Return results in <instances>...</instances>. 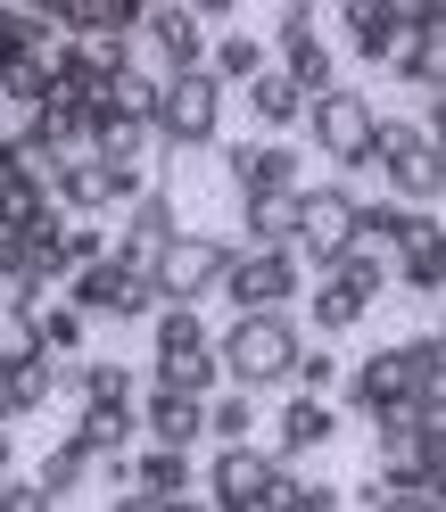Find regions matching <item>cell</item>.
<instances>
[{
  "label": "cell",
  "instance_id": "22",
  "mask_svg": "<svg viewBox=\"0 0 446 512\" xmlns=\"http://www.w3.org/2000/svg\"><path fill=\"white\" fill-rule=\"evenodd\" d=\"M273 67L265 58V34H248V25H223V34H207V75L223 83V91H248Z\"/></svg>",
  "mask_w": 446,
  "mask_h": 512
},
{
  "label": "cell",
  "instance_id": "30",
  "mask_svg": "<svg viewBox=\"0 0 446 512\" xmlns=\"http://www.w3.org/2000/svg\"><path fill=\"white\" fill-rule=\"evenodd\" d=\"M25 50H58V25H50L42 9L0 0V67H9V58H25Z\"/></svg>",
  "mask_w": 446,
  "mask_h": 512
},
{
  "label": "cell",
  "instance_id": "6",
  "mask_svg": "<svg viewBox=\"0 0 446 512\" xmlns=\"http://www.w3.org/2000/svg\"><path fill=\"white\" fill-rule=\"evenodd\" d=\"M290 463H273L265 446H207V471H199V504L207 512H265L281 488H290Z\"/></svg>",
  "mask_w": 446,
  "mask_h": 512
},
{
  "label": "cell",
  "instance_id": "18",
  "mask_svg": "<svg viewBox=\"0 0 446 512\" xmlns=\"http://www.w3.org/2000/svg\"><path fill=\"white\" fill-rule=\"evenodd\" d=\"M389 290H413L422 306H438V290H446V223L438 215H422V232L389 256Z\"/></svg>",
  "mask_w": 446,
  "mask_h": 512
},
{
  "label": "cell",
  "instance_id": "35",
  "mask_svg": "<svg viewBox=\"0 0 446 512\" xmlns=\"http://www.w3.org/2000/svg\"><path fill=\"white\" fill-rule=\"evenodd\" d=\"M339 372H347V364L331 356L323 339H314V347H298V364H290V397H331V389H339Z\"/></svg>",
  "mask_w": 446,
  "mask_h": 512
},
{
  "label": "cell",
  "instance_id": "3",
  "mask_svg": "<svg viewBox=\"0 0 446 512\" xmlns=\"http://www.w3.org/2000/svg\"><path fill=\"white\" fill-rule=\"evenodd\" d=\"M364 174L389 182L380 199H397V207H438V190H446V149H438L413 116H380V124H372V149H364Z\"/></svg>",
  "mask_w": 446,
  "mask_h": 512
},
{
  "label": "cell",
  "instance_id": "40",
  "mask_svg": "<svg viewBox=\"0 0 446 512\" xmlns=\"http://www.w3.org/2000/svg\"><path fill=\"white\" fill-rule=\"evenodd\" d=\"M108 512H157L149 496H133V488H124V496H108Z\"/></svg>",
  "mask_w": 446,
  "mask_h": 512
},
{
  "label": "cell",
  "instance_id": "32",
  "mask_svg": "<svg viewBox=\"0 0 446 512\" xmlns=\"http://www.w3.org/2000/svg\"><path fill=\"white\" fill-rule=\"evenodd\" d=\"M83 479H91V455H83V446H75V438H58V446H50V455L34 463V488H42L50 504H67V496L83 488Z\"/></svg>",
  "mask_w": 446,
  "mask_h": 512
},
{
  "label": "cell",
  "instance_id": "26",
  "mask_svg": "<svg viewBox=\"0 0 446 512\" xmlns=\"http://www.w3.org/2000/svg\"><path fill=\"white\" fill-rule=\"evenodd\" d=\"M290 240H298V190H290V199H248L240 207V248L290 256Z\"/></svg>",
  "mask_w": 446,
  "mask_h": 512
},
{
  "label": "cell",
  "instance_id": "37",
  "mask_svg": "<svg viewBox=\"0 0 446 512\" xmlns=\"http://www.w3.org/2000/svg\"><path fill=\"white\" fill-rule=\"evenodd\" d=\"M0 512H58V504L34 488V471H9L0 479Z\"/></svg>",
  "mask_w": 446,
  "mask_h": 512
},
{
  "label": "cell",
  "instance_id": "14",
  "mask_svg": "<svg viewBox=\"0 0 446 512\" xmlns=\"http://www.w3.org/2000/svg\"><path fill=\"white\" fill-rule=\"evenodd\" d=\"M174 232H182V199H174L166 182H149L141 199L124 207V232H108V256H116V265H133V273H149Z\"/></svg>",
  "mask_w": 446,
  "mask_h": 512
},
{
  "label": "cell",
  "instance_id": "29",
  "mask_svg": "<svg viewBox=\"0 0 446 512\" xmlns=\"http://www.w3.org/2000/svg\"><path fill=\"white\" fill-rule=\"evenodd\" d=\"M314 281H331V290H347L356 306H372L380 290H389V256H372V248H347V256H331Z\"/></svg>",
  "mask_w": 446,
  "mask_h": 512
},
{
  "label": "cell",
  "instance_id": "34",
  "mask_svg": "<svg viewBox=\"0 0 446 512\" xmlns=\"http://www.w3.org/2000/svg\"><path fill=\"white\" fill-rule=\"evenodd\" d=\"M100 108L124 116V124H149V116H157V75H149V67H124V75L100 91Z\"/></svg>",
  "mask_w": 446,
  "mask_h": 512
},
{
  "label": "cell",
  "instance_id": "4",
  "mask_svg": "<svg viewBox=\"0 0 446 512\" xmlns=\"http://www.w3.org/2000/svg\"><path fill=\"white\" fill-rule=\"evenodd\" d=\"M306 133H314V157H331V182H356L364 174V149H372V124H380V100L356 83H331L306 100Z\"/></svg>",
  "mask_w": 446,
  "mask_h": 512
},
{
  "label": "cell",
  "instance_id": "33",
  "mask_svg": "<svg viewBox=\"0 0 446 512\" xmlns=\"http://www.w3.org/2000/svg\"><path fill=\"white\" fill-rule=\"evenodd\" d=\"M50 256H58V281H75L83 265H100V256H108V223H58Z\"/></svg>",
  "mask_w": 446,
  "mask_h": 512
},
{
  "label": "cell",
  "instance_id": "17",
  "mask_svg": "<svg viewBox=\"0 0 446 512\" xmlns=\"http://www.w3.org/2000/svg\"><path fill=\"white\" fill-rule=\"evenodd\" d=\"M331 438H339L331 397H281V413H273V446H265V455L298 471V455H314V446H331Z\"/></svg>",
  "mask_w": 446,
  "mask_h": 512
},
{
  "label": "cell",
  "instance_id": "25",
  "mask_svg": "<svg viewBox=\"0 0 446 512\" xmlns=\"http://www.w3.org/2000/svg\"><path fill=\"white\" fill-rule=\"evenodd\" d=\"M34 347H42V364H83L91 323H83L67 298H42V306H34Z\"/></svg>",
  "mask_w": 446,
  "mask_h": 512
},
{
  "label": "cell",
  "instance_id": "31",
  "mask_svg": "<svg viewBox=\"0 0 446 512\" xmlns=\"http://www.w3.org/2000/svg\"><path fill=\"white\" fill-rule=\"evenodd\" d=\"M364 314L372 306H356V298H347V290H331V281H314V290H306V323H314V339H347V331H356L364 323Z\"/></svg>",
  "mask_w": 446,
  "mask_h": 512
},
{
  "label": "cell",
  "instance_id": "8",
  "mask_svg": "<svg viewBox=\"0 0 446 512\" xmlns=\"http://www.w3.org/2000/svg\"><path fill=\"white\" fill-rule=\"evenodd\" d=\"M347 248H356V190L347 182H306L298 190V240H290L298 273H323Z\"/></svg>",
  "mask_w": 446,
  "mask_h": 512
},
{
  "label": "cell",
  "instance_id": "2",
  "mask_svg": "<svg viewBox=\"0 0 446 512\" xmlns=\"http://www.w3.org/2000/svg\"><path fill=\"white\" fill-rule=\"evenodd\" d=\"M149 389H174V397H215L223 372H215V331L199 306H157L149 314Z\"/></svg>",
  "mask_w": 446,
  "mask_h": 512
},
{
  "label": "cell",
  "instance_id": "36",
  "mask_svg": "<svg viewBox=\"0 0 446 512\" xmlns=\"http://www.w3.org/2000/svg\"><path fill=\"white\" fill-rule=\"evenodd\" d=\"M42 347H34V314L0 298V372H17V364H34Z\"/></svg>",
  "mask_w": 446,
  "mask_h": 512
},
{
  "label": "cell",
  "instance_id": "9",
  "mask_svg": "<svg viewBox=\"0 0 446 512\" xmlns=\"http://www.w3.org/2000/svg\"><path fill=\"white\" fill-rule=\"evenodd\" d=\"M133 58L166 83V75H199L207 67V25L190 0H157V9H141V34H133Z\"/></svg>",
  "mask_w": 446,
  "mask_h": 512
},
{
  "label": "cell",
  "instance_id": "16",
  "mask_svg": "<svg viewBox=\"0 0 446 512\" xmlns=\"http://www.w3.org/2000/svg\"><path fill=\"white\" fill-rule=\"evenodd\" d=\"M347 25V50L364 58V67H397L405 42H413V9L405 0H356V9H339Z\"/></svg>",
  "mask_w": 446,
  "mask_h": 512
},
{
  "label": "cell",
  "instance_id": "23",
  "mask_svg": "<svg viewBox=\"0 0 446 512\" xmlns=\"http://www.w3.org/2000/svg\"><path fill=\"white\" fill-rule=\"evenodd\" d=\"M422 215H438V207H397V199H356V248H372V256H397L413 232H422Z\"/></svg>",
  "mask_w": 446,
  "mask_h": 512
},
{
  "label": "cell",
  "instance_id": "10",
  "mask_svg": "<svg viewBox=\"0 0 446 512\" xmlns=\"http://www.w3.org/2000/svg\"><path fill=\"white\" fill-rule=\"evenodd\" d=\"M67 298L83 323H149L157 314V290H149V273H133V265H116V256H100V265H83L67 290Z\"/></svg>",
  "mask_w": 446,
  "mask_h": 512
},
{
  "label": "cell",
  "instance_id": "13",
  "mask_svg": "<svg viewBox=\"0 0 446 512\" xmlns=\"http://www.w3.org/2000/svg\"><path fill=\"white\" fill-rule=\"evenodd\" d=\"M265 58H273V75H290V83L306 91V100L339 83V75H331V42H323V17H314V9H281V17H273V42H265Z\"/></svg>",
  "mask_w": 446,
  "mask_h": 512
},
{
  "label": "cell",
  "instance_id": "12",
  "mask_svg": "<svg viewBox=\"0 0 446 512\" xmlns=\"http://www.w3.org/2000/svg\"><path fill=\"white\" fill-rule=\"evenodd\" d=\"M223 182H232V199L248 207V199H290V190H306V157L290 149V141H232L223 149Z\"/></svg>",
  "mask_w": 446,
  "mask_h": 512
},
{
  "label": "cell",
  "instance_id": "38",
  "mask_svg": "<svg viewBox=\"0 0 446 512\" xmlns=\"http://www.w3.org/2000/svg\"><path fill=\"white\" fill-rule=\"evenodd\" d=\"M281 504H290V512H339V488H331V479H290Z\"/></svg>",
  "mask_w": 446,
  "mask_h": 512
},
{
  "label": "cell",
  "instance_id": "43",
  "mask_svg": "<svg viewBox=\"0 0 446 512\" xmlns=\"http://www.w3.org/2000/svg\"><path fill=\"white\" fill-rule=\"evenodd\" d=\"M265 512H290V504H281V496H273V504H265Z\"/></svg>",
  "mask_w": 446,
  "mask_h": 512
},
{
  "label": "cell",
  "instance_id": "11",
  "mask_svg": "<svg viewBox=\"0 0 446 512\" xmlns=\"http://www.w3.org/2000/svg\"><path fill=\"white\" fill-rule=\"evenodd\" d=\"M298 290H306L298 256H265V248H240L215 298L232 306V314H290V306H298Z\"/></svg>",
  "mask_w": 446,
  "mask_h": 512
},
{
  "label": "cell",
  "instance_id": "28",
  "mask_svg": "<svg viewBox=\"0 0 446 512\" xmlns=\"http://www.w3.org/2000/svg\"><path fill=\"white\" fill-rule=\"evenodd\" d=\"M257 422H265L257 397H240V389L207 397V446H257Z\"/></svg>",
  "mask_w": 446,
  "mask_h": 512
},
{
  "label": "cell",
  "instance_id": "42",
  "mask_svg": "<svg viewBox=\"0 0 446 512\" xmlns=\"http://www.w3.org/2000/svg\"><path fill=\"white\" fill-rule=\"evenodd\" d=\"M157 512H207V504L199 496H174V504H157Z\"/></svg>",
  "mask_w": 446,
  "mask_h": 512
},
{
  "label": "cell",
  "instance_id": "7",
  "mask_svg": "<svg viewBox=\"0 0 446 512\" xmlns=\"http://www.w3.org/2000/svg\"><path fill=\"white\" fill-rule=\"evenodd\" d=\"M232 256H240V240H223V232H174L166 256L149 265L157 306H199V298H215L223 273H232Z\"/></svg>",
  "mask_w": 446,
  "mask_h": 512
},
{
  "label": "cell",
  "instance_id": "19",
  "mask_svg": "<svg viewBox=\"0 0 446 512\" xmlns=\"http://www.w3.org/2000/svg\"><path fill=\"white\" fill-rule=\"evenodd\" d=\"M389 75H405L413 91H430V100L446 91V9L438 0H413V42H405V58Z\"/></svg>",
  "mask_w": 446,
  "mask_h": 512
},
{
  "label": "cell",
  "instance_id": "5",
  "mask_svg": "<svg viewBox=\"0 0 446 512\" xmlns=\"http://www.w3.org/2000/svg\"><path fill=\"white\" fill-rule=\"evenodd\" d=\"M223 91L207 67L199 75H166L157 83V116H149V141L157 149H174V157H190V149H215L223 141Z\"/></svg>",
  "mask_w": 446,
  "mask_h": 512
},
{
  "label": "cell",
  "instance_id": "27",
  "mask_svg": "<svg viewBox=\"0 0 446 512\" xmlns=\"http://www.w3.org/2000/svg\"><path fill=\"white\" fill-rule=\"evenodd\" d=\"M240 100H248V116H257V124H265V141H281V133H290V124L306 116V91H298L290 75H273V67H265L257 83H248V91H240Z\"/></svg>",
  "mask_w": 446,
  "mask_h": 512
},
{
  "label": "cell",
  "instance_id": "1",
  "mask_svg": "<svg viewBox=\"0 0 446 512\" xmlns=\"http://www.w3.org/2000/svg\"><path fill=\"white\" fill-rule=\"evenodd\" d=\"M298 314H232V323L215 331V372H223V389H240V397H273V389H290V364H298Z\"/></svg>",
  "mask_w": 446,
  "mask_h": 512
},
{
  "label": "cell",
  "instance_id": "24",
  "mask_svg": "<svg viewBox=\"0 0 446 512\" xmlns=\"http://www.w3.org/2000/svg\"><path fill=\"white\" fill-rule=\"evenodd\" d=\"M133 496H149V504L199 496V463H190V455H166V446H133Z\"/></svg>",
  "mask_w": 446,
  "mask_h": 512
},
{
  "label": "cell",
  "instance_id": "39",
  "mask_svg": "<svg viewBox=\"0 0 446 512\" xmlns=\"http://www.w3.org/2000/svg\"><path fill=\"white\" fill-rule=\"evenodd\" d=\"M372 512H438V496H413V488H389Z\"/></svg>",
  "mask_w": 446,
  "mask_h": 512
},
{
  "label": "cell",
  "instance_id": "21",
  "mask_svg": "<svg viewBox=\"0 0 446 512\" xmlns=\"http://www.w3.org/2000/svg\"><path fill=\"white\" fill-rule=\"evenodd\" d=\"M67 438L83 446L91 463H108V455H133V438H141V422H133V405H75V422H67Z\"/></svg>",
  "mask_w": 446,
  "mask_h": 512
},
{
  "label": "cell",
  "instance_id": "15",
  "mask_svg": "<svg viewBox=\"0 0 446 512\" xmlns=\"http://www.w3.org/2000/svg\"><path fill=\"white\" fill-rule=\"evenodd\" d=\"M133 422H141V446H166V455H199V446H207V405L199 397L141 389L133 397Z\"/></svg>",
  "mask_w": 446,
  "mask_h": 512
},
{
  "label": "cell",
  "instance_id": "41",
  "mask_svg": "<svg viewBox=\"0 0 446 512\" xmlns=\"http://www.w3.org/2000/svg\"><path fill=\"white\" fill-rule=\"evenodd\" d=\"M17 471V430H0V479Z\"/></svg>",
  "mask_w": 446,
  "mask_h": 512
},
{
  "label": "cell",
  "instance_id": "20",
  "mask_svg": "<svg viewBox=\"0 0 446 512\" xmlns=\"http://www.w3.org/2000/svg\"><path fill=\"white\" fill-rule=\"evenodd\" d=\"M339 380H347V405H356L364 422L413 397V389H405V364H397V347H372V356H356V364H347Z\"/></svg>",
  "mask_w": 446,
  "mask_h": 512
}]
</instances>
